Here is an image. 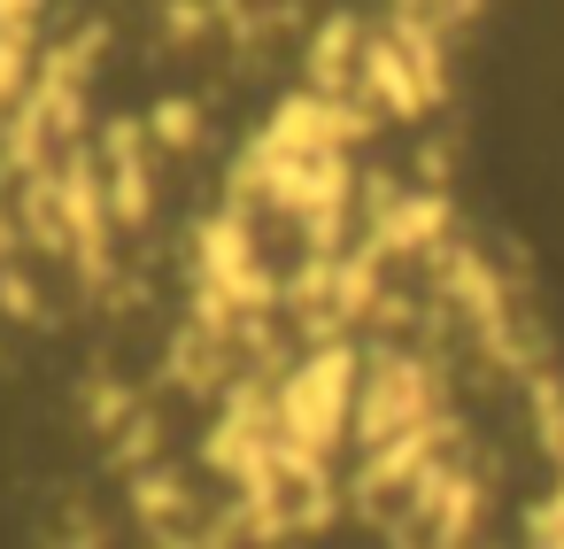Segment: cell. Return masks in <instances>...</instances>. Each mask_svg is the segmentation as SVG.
<instances>
[{
	"label": "cell",
	"instance_id": "cell-1",
	"mask_svg": "<svg viewBox=\"0 0 564 549\" xmlns=\"http://www.w3.org/2000/svg\"><path fill=\"white\" fill-rule=\"evenodd\" d=\"M518 132L541 179L564 186V0H549L518 55Z\"/></svg>",
	"mask_w": 564,
	"mask_h": 549
}]
</instances>
